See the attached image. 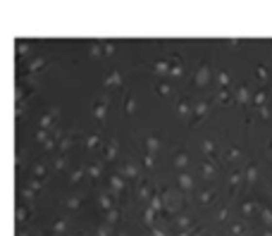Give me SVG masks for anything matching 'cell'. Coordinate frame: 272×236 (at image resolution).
Wrapping results in <instances>:
<instances>
[{
    "instance_id": "7",
    "label": "cell",
    "mask_w": 272,
    "mask_h": 236,
    "mask_svg": "<svg viewBox=\"0 0 272 236\" xmlns=\"http://www.w3.org/2000/svg\"><path fill=\"white\" fill-rule=\"evenodd\" d=\"M103 86H105L108 91L112 89V86H122V74H119L117 69H112V72H110V77L105 79V84H103Z\"/></svg>"
},
{
    "instance_id": "20",
    "label": "cell",
    "mask_w": 272,
    "mask_h": 236,
    "mask_svg": "<svg viewBox=\"0 0 272 236\" xmlns=\"http://www.w3.org/2000/svg\"><path fill=\"white\" fill-rule=\"evenodd\" d=\"M158 146H160V141H158L155 136H151V139H148V150L153 153V150H155V148H158Z\"/></svg>"
},
{
    "instance_id": "14",
    "label": "cell",
    "mask_w": 272,
    "mask_h": 236,
    "mask_svg": "<svg viewBox=\"0 0 272 236\" xmlns=\"http://www.w3.org/2000/svg\"><path fill=\"white\" fill-rule=\"evenodd\" d=\"M170 67H172V62H155V74H165V72H170Z\"/></svg>"
},
{
    "instance_id": "13",
    "label": "cell",
    "mask_w": 272,
    "mask_h": 236,
    "mask_svg": "<svg viewBox=\"0 0 272 236\" xmlns=\"http://www.w3.org/2000/svg\"><path fill=\"white\" fill-rule=\"evenodd\" d=\"M218 81H220V89H232V81H229L227 72H218Z\"/></svg>"
},
{
    "instance_id": "19",
    "label": "cell",
    "mask_w": 272,
    "mask_h": 236,
    "mask_svg": "<svg viewBox=\"0 0 272 236\" xmlns=\"http://www.w3.org/2000/svg\"><path fill=\"white\" fill-rule=\"evenodd\" d=\"M86 143H88V148H96V143H101V136H98V134H91Z\"/></svg>"
},
{
    "instance_id": "21",
    "label": "cell",
    "mask_w": 272,
    "mask_h": 236,
    "mask_svg": "<svg viewBox=\"0 0 272 236\" xmlns=\"http://www.w3.org/2000/svg\"><path fill=\"white\" fill-rule=\"evenodd\" d=\"M177 165L182 167V165H187V153H179V157H177Z\"/></svg>"
},
{
    "instance_id": "17",
    "label": "cell",
    "mask_w": 272,
    "mask_h": 236,
    "mask_svg": "<svg viewBox=\"0 0 272 236\" xmlns=\"http://www.w3.org/2000/svg\"><path fill=\"white\" fill-rule=\"evenodd\" d=\"M117 148H119V141H110V146H108V153H105V157H112L115 153H117Z\"/></svg>"
},
{
    "instance_id": "2",
    "label": "cell",
    "mask_w": 272,
    "mask_h": 236,
    "mask_svg": "<svg viewBox=\"0 0 272 236\" xmlns=\"http://www.w3.org/2000/svg\"><path fill=\"white\" fill-rule=\"evenodd\" d=\"M210 108H213V103H210V100H203V103H198V105L191 110V117H189V124H191V126H198V124L203 122V117L210 112Z\"/></svg>"
},
{
    "instance_id": "8",
    "label": "cell",
    "mask_w": 272,
    "mask_h": 236,
    "mask_svg": "<svg viewBox=\"0 0 272 236\" xmlns=\"http://www.w3.org/2000/svg\"><path fill=\"white\" fill-rule=\"evenodd\" d=\"M88 55H91V58H101V55H103V43H101V41H93V43L88 46Z\"/></svg>"
},
{
    "instance_id": "23",
    "label": "cell",
    "mask_w": 272,
    "mask_h": 236,
    "mask_svg": "<svg viewBox=\"0 0 272 236\" xmlns=\"http://www.w3.org/2000/svg\"><path fill=\"white\" fill-rule=\"evenodd\" d=\"M258 77H260V79H265V77H268V72H265V67H258Z\"/></svg>"
},
{
    "instance_id": "16",
    "label": "cell",
    "mask_w": 272,
    "mask_h": 236,
    "mask_svg": "<svg viewBox=\"0 0 272 236\" xmlns=\"http://www.w3.org/2000/svg\"><path fill=\"white\" fill-rule=\"evenodd\" d=\"M170 74H172V77H182V74H184V67H182L179 62H177V64L172 62V67H170Z\"/></svg>"
},
{
    "instance_id": "4",
    "label": "cell",
    "mask_w": 272,
    "mask_h": 236,
    "mask_svg": "<svg viewBox=\"0 0 272 236\" xmlns=\"http://www.w3.org/2000/svg\"><path fill=\"white\" fill-rule=\"evenodd\" d=\"M108 105H110V91H105V93L101 95V100L96 103V108H93V117L98 119V122L105 119V115H108Z\"/></svg>"
},
{
    "instance_id": "15",
    "label": "cell",
    "mask_w": 272,
    "mask_h": 236,
    "mask_svg": "<svg viewBox=\"0 0 272 236\" xmlns=\"http://www.w3.org/2000/svg\"><path fill=\"white\" fill-rule=\"evenodd\" d=\"M115 48H117L115 41H105V43H103V53H105V55H115V53H117Z\"/></svg>"
},
{
    "instance_id": "3",
    "label": "cell",
    "mask_w": 272,
    "mask_h": 236,
    "mask_svg": "<svg viewBox=\"0 0 272 236\" xmlns=\"http://www.w3.org/2000/svg\"><path fill=\"white\" fill-rule=\"evenodd\" d=\"M57 117H60V108H48L46 112H43V117H41V122H38V126L41 129H57L60 124H57Z\"/></svg>"
},
{
    "instance_id": "6",
    "label": "cell",
    "mask_w": 272,
    "mask_h": 236,
    "mask_svg": "<svg viewBox=\"0 0 272 236\" xmlns=\"http://www.w3.org/2000/svg\"><path fill=\"white\" fill-rule=\"evenodd\" d=\"M234 98H237V103H239L241 108H248V105H251V89H248V86H239Z\"/></svg>"
},
{
    "instance_id": "5",
    "label": "cell",
    "mask_w": 272,
    "mask_h": 236,
    "mask_svg": "<svg viewBox=\"0 0 272 236\" xmlns=\"http://www.w3.org/2000/svg\"><path fill=\"white\" fill-rule=\"evenodd\" d=\"M48 62H51L48 58H34L27 64V74H29V77H36L38 72H43V69L48 67Z\"/></svg>"
},
{
    "instance_id": "9",
    "label": "cell",
    "mask_w": 272,
    "mask_h": 236,
    "mask_svg": "<svg viewBox=\"0 0 272 236\" xmlns=\"http://www.w3.org/2000/svg\"><path fill=\"white\" fill-rule=\"evenodd\" d=\"M177 115H179V117H189L191 115L189 100H179V105H177Z\"/></svg>"
},
{
    "instance_id": "11",
    "label": "cell",
    "mask_w": 272,
    "mask_h": 236,
    "mask_svg": "<svg viewBox=\"0 0 272 236\" xmlns=\"http://www.w3.org/2000/svg\"><path fill=\"white\" fill-rule=\"evenodd\" d=\"M232 100V89H220V93H218V98H215V103H229Z\"/></svg>"
},
{
    "instance_id": "1",
    "label": "cell",
    "mask_w": 272,
    "mask_h": 236,
    "mask_svg": "<svg viewBox=\"0 0 272 236\" xmlns=\"http://www.w3.org/2000/svg\"><path fill=\"white\" fill-rule=\"evenodd\" d=\"M210 79H213V69H210V64L208 62H203L198 69H196V74H193V86L196 89H205L208 84H210Z\"/></svg>"
},
{
    "instance_id": "24",
    "label": "cell",
    "mask_w": 272,
    "mask_h": 236,
    "mask_svg": "<svg viewBox=\"0 0 272 236\" xmlns=\"http://www.w3.org/2000/svg\"><path fill=\"white\" fill-rule=\"evenodd\" d=\"M203 146H205V150H208V153H210V150H215V146H213V143H210V141H205V143H203Z\"/></svg>"
},
{
    "instance_id": "22",
    "label": "cell",
    "mask_w": 272,
    "mask_h": 236,
    "mask_svg": "<svg viewBox=\"0 0 272 236\" xmlns=\"http://www.w3.org/2000/svg\"><path fill=\"white\" fill-rule=\"evenodd\" d=\"M158 91H160L163 95H167V93H170V86H167V84H160V86H158Z\"/></svg>"
},
{
    "instance_id": "10",
    "label": "cell",
    "mask_w": 272,
    "mask_h": 236,
    "mask_svg": "<svg viewBox=\"0 0 272 236\" xmlns=\"http://www.w3.org/2000/svg\"><path fill=\"white\" fill-rule=\"evenodd\" d=\"M124 110H127V115H132L136 110V100H134V95L132 93H127L124 95Z\"/></svg>"
},
{
    "instance_id": "18",
    "label": "cell",
    "mask_w": 272,
    "mask_h": 236,
    "mask_svg": "<svg viewBox=\"0 0 272 236\" xmlns=\"http://www.w3.org/2000/svg\"><path fill=\"white\" fill-rule=\"evenodd\" d=\"M29 53V43L27 41H19V43H17V55H27Z\"/></svg>"
},
{
    "instance_id": "12",
    "label": "cell",
    "mask_w": 272,
    "mask_h": 236,
    "mask_svg": "<svg viewBox=\"0 0 272 236\" xmlns=\"http://www.w3.org/2000/svg\"><path fill=\"white\" fill-rule=\"evenodd\" d=\"M265 100H268V91L260 89L258 93H255V100H253V103H255V108H263V105H268Z\"/></svg>"
}]
</instances>
